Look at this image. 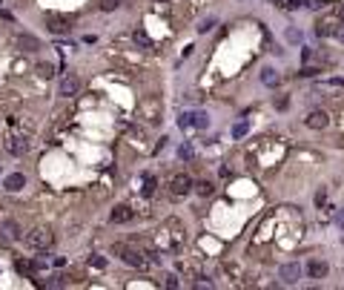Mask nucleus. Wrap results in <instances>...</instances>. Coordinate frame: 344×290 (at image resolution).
<instances>
[{"label": "nucleus", "mask_w": 344, "mask_h": 290, "mask_svg": "<svg viewBox=\"0 0 344 290\" xmlns=\"http://www.w3.org/2000/svg\"><path fill=\"white\" fill-rule=\"evenodd\" d=\"M26 241H29V247H34V250H49L52 241H55V236H52L49 227H34V230H29Z\"/></svg>", "instance_id": "f257e3e1"}, {"label": "nucleus", "mask_w": 344, "mask_h": 290, "mask_svg": "<svg viewBox=\"0 0 344 290\" xmlns=\"http://www.w3.org/2000/svg\"><path fill=\"white\" fill-rule=\"evenodd\" d=\"M112 253L121 256V261H126L129 267H147V258L141 256L135 247H129V244H121V241H118V244L112 247Z\"/></svg>", "instance_id": "f03ea898"}, {"label": "nucleus", "mask_w": 344, "mask_h": 290, "mask_svg": "<svg viewBox=\"0 0 344 290\" xmlns=\"http://www.w3.org/2000/svg\"><path fill=\"white\" fill-rule=\"evenodd\" d=\"M192 175H187V172H175L172 178H169V193L175 195V198H181V195H187L189 190H192Z\"/></svg>", "instance_id": "7ed1b4c3"}, {"label": "nucleus", "mask_w": 344, "mask_h": 290, "mask_svg": "<svg viewBox=\"0 0 344 290\" xmlns=\"http://www.w3.org/2000/svg\"><path fill=\"white\" fill-rule=\"evenodd\" d=\"M46 29L52 34H66L72 29V20L66 17V15H55V12H49L46 15Z\"/></svg>", "instance_id": "20e7f679"}, {"label": "nucleus", "mask_w": 344, "mask_h": 290, "mask_svg": "<svg viewBox=\"0 0 344 290\" xmlns=\"http://www.w3.org/2000/svg\"><path fill=\"white\" fill-rule=\"evenodd\" d=\"M81 92V81L75 78V75H63L61 84H58V95L61 98H75Z\"/></svg>", "instance_id": "39448f33"}, {"label": "nucleus", "mask_w": 344, "mask_h": 290, "mask_svg": "<svg viewBox=\"0 0 344 290\" xmlns=\"http://www.w3.org/2000/svg\"><path fill=\"white\" fill-rule=\"evenodd\" d=\"M278 279H281L284 285H295V282L301 279V264H298V261H287V264H281Z\"/></svg>", "instance_id": "423d86ee"}, {"label": "nucleus", "mask_w": 344, "mask_h": 290, "mask_svg": "<svg viewBox=\"0 0 344 290\" xmlns=\"http://www.w3.org/2000/svg\"><path fill=\"white\" fill-rule=\"evenodd\" d=\"M3 147H6V153H9V155H26V153H29V141H26V138H20V135H9Z\"/></svg>", "instance_id": "0eeeda50"}, {"label": "nucleus", "mask_w": 344, "mask_h": 290, "mask_svg": "<svg viewBox=\"0 0 344 290\" xmlns=\"http://www.w3.org/2000/svg\"><path fill=\"white\" fill-rule=\"evenodd\" d=\"M304 124H307L310 129H324L327 124H330V118H327V112H324V109H313V112L304 118Z\"/></svg>", "instance_id": "6e6552de"}, {"label": "nucleus", "mask_w": 344, "mask_h": 290, "mask_svg": "<svg viewBox=\"0 0 344 290\" xmlns=\"http://www.w3.org/2000/svg\"><path fill=\"white\" fill-rule=\"evenodd\" d=\"M15 46H17L20 52H37V49H40V40H37L34 34H17V37H15Z\"/></svg>", "instance_id": "1a4fd4ad"}, {"label": "nucleus", "mask_w": 344, "mask_h": 290, "mask_svg": "<svg viewBox=\"0 0 344 290\" xmlns=\"http://www.w3.org/2000/svg\"><path fill=\"white\" fill-rule=\"evenodd\" d=\"M132 216H135V213H132V207H126V204H118V207L112 210V216H109V219H112L115 224H126V222H132Z\"/></svg>", "instance_id": "9d476101"}, {"label": "nucleus", "mask_w": 344, "mask_h": 290, "mask_svg": "<svg viewBox=\"0 0 344 290\" xmlns=\"http://www.w3.org/2000/svg\"><path fill=\"white\" fill-rule=\"evenodd\" d=\"M23 184H26V178H23L20 172H12V175H6V181H3V187H6L9 193H17V190H23Z\"/></svg>", "instance_id": "9b49d317"}, {"label": "nucleus", "mask_w": 344, "mask_h": 290, "mask_svg": "<svg viewBox=\"0 0 344 290\" xmlns=\"http://www.w3.org/2000/svg\"><path fill=\"white\" fill-rule=\"evenodd\" d=\"M339 32V23L336 20H318L315 23V34L318 37H330V34H336Z\"/></svg>", "instance_id": "f8f14e48"}, {"label": "nucleus", "mask_w": 344, "mask_h": 290, "mask_svg": "<svg viewBox=\"0 0 344 290\" xmlns=\"http://www.w3.org/2000/svg\"><path fill=\"white\" fill-rule=\"evenodd\" d=\"M327 270H330V267H327V261H318V258H313V261L307 264V273H310L313 279H324V276H327Z\"/></svg>", "instance_id": "ddd939ff"}, {"label": "nucleus", "mask_w": 344, "mask_h": 290, "mask_svg": "<svg viewBox=\"0 0 344 290\" xmlns=\"http://www.w3.org/2000/svg\"><path fill=\"white\" fill-rule=\"evenodd\" d=\"M0 230H3V236H6V239H12V241L23 236V233H20V224H17V222H12V219H6V222H3V227H0Z\"/></svg>", "instance_id": "4468645a"}, {"label": "nucleus", "mask_w": 344, "mask_h": 290, "mask_svg": "<svg viewBox=\"0 0 344 290\" xmlns=\"http://www.w3.org/2000/svg\"><path fill=\"white\" fill-rule=\"evenodd\" d=\"M261 81H264L267 86H278V81H281V78H278V72H276V69H270V66H267V69H261Z\"/></svg>", "instance_id": "2eb2a0df"}, {"label": "nucleus", "mask_w": 344, "mask_h": 290, "mask_svg": "<svg viewBox=\"0 0 344 290\" xmlns=\"http://www.w3.org/2000/svg\"><path fill=\"white\" fill-rule=\"evenodd\" d=\"M144 112L149 115V121H158V118H161V103H158L155 98L147 101V103H144Z\"/></svg>", "instance_id": "dca6fc26"}, {"label": "nucleus", "mask_w": 344, "mask_h": 290, "mask_svg": "<svg viewBox=\"0 0 344 290\" xmlns=\"http://www.w3.org/2000/svg\"><path fill=\"white\" fill-rule=\"evenodd\" d=\"M37 75H40V78H46V81H49V78H52V75H55V66H52V64H37Z\"/></svg>", "instance_id": "f3484780"}, {"label": "nucleus", "mask_w": 344, "mask_h": 290, "mask_svg": "<svg viewBox=\"0 0 344 290\" xmlns=\"http://www.w3.org/2000/svg\"><path fill=\"white\" fill-rule=\"evenodd\" d=\"M178 158H181V161H192V158H195V150H192L189 144H184V147L178 150Z\"/></svg>", "instance_id": "a211bd4d"}, {"label": "nucleus", "mask_w": 344, "mask_h": 290, "mask_svg": "<svg viewBox=\"0 0 344 290\" xmlns=\"http://www.w3.org/2000/svg\"><path fill=\"white\" fill-rule=\"evenodd\" d=\"M192 127H198V129L210 127V118H207L204 112H195V118H192Z\"/></svg>", "instance_id": "6ab92c4d"}, {"label": "nucleus", "mask_w": 344, "mask_h": 290, "mask_svg": "<svg viewBox=\"0 0 344 290\" xmlns=\"http://www.w3.org/2000/svg\"><path fill=\"white\" fill-rule=\"evenodd\" d=\"M192 187H195V190H198L201 195H213V190H215V187H213L210 181H198V184H192Z\"/></svg>", "instance_id": "aec40b11"}, {"label": "nucleus", "mask_w": 344, "mask_h": 290, "mask_svg": "<svg viewBox=\"0 0 344 290\" xmlns=\"http://www.w3.org/2000/svg\"><path fill=\"white\" fill-rule=\"evenodd\" d=\"M98 6H100V12H115L121 6V0H100Z\"/></svg>", "instance_id": "412c9836"}, {"label": "nucleus", "mask_w": 344, "mask_h": 290, "mask_svg": "<svg viewBox=\"0 0 344 290\" xmlns=\"http://www.w3.org/2000/svg\"><path fill=\"white\" fill-rule=\"evenodd\" d=\"M192 118H195V112H184V115L178 118V127H181V129H189V127H192Z\"/></svg>", "instance_id": "4be33fe9"}, {"label": "nucleus", "mask_w": 344, "mask_h": 290, "mask_svg": "<svg viewBox=\"0 0 344 290\" xmlns=\"http://www.w3.org/2000/svg\"><path fill=\"white\" fill-rule=\"evenodd\" d=\"M321 86H327V89H344V78H333V81H324Z\"/></svg>", "instance_id": "5701e85b"}, {"label": "nucleus", "mask_w": 344, "mask_h": 290, "mask_svg": "<svg viewBox=\"0 0 344 290\" xmlns=\"http://www.w3.org/2000/svg\"><path fill=\"white\" fill-rule=\"evenodd\" d=\"M135 43H141V46H147V49L152 46V40L147 37V32H135Z\"/></svg>", "instance_id": "b1692460"}, {"label": "nucleus", "mask_w": 344, "mask_h": 290, "mask_svg": "<svg viewBox=\"0 0 344 290\" xmlns=\"http://www.w3.org/2000/svg\"><path fill=\"white\" fill-rule=\"evenodd\" d=\"M244 132H247V121H241V124H235V127H232V135H235V138H241Z\"/></svg>", "instance_id": "393cba45"}, {"label": "nucleus", "mask_w": 344, "mask_h": 290, "mask_svg": "<svg viewBox=\"0 0 344 290\" xmlns=\"http://www.w3.org/2000/svg\"><path fill=\"white\" fill-rule=\"evenodd\" d=\"M287 40H290V43H298V40H301V32H295V29H287Z\"/></svg>", "instance_id": "a878e982"}, {"label": "nucleus", "mask_w": 344, "mask_h": 290, "mask_svg": "<svg viewBox=\"0 0 344 290\" xmlns=\"http://www.w3.org/2000/svg\"><path fill=\"white\" fill-rule=\"evenodd\" d=\"M89 264H92V267H106V258H100V256H89Z\"/></svg>", "instance_id": "bb28decb"}, {"label": "nucleus", "mask_w": 344, "mask_h": 290, "mask_svg": "<svg viewBox=\"0 0 344 290\" xmlns=\"http://www.w3.org/2000/svg\"><path fill=\"white\" fill-rule=\"evenodd\" d=\"M144 193H147V195H152V193H155V178H152V175L147 178V187H144Z\"/></svg>", "instance_id": "cd10ccee"}, {"label": "nucleus", "mask_w": 344, "mask_h": 290, "mask_svg": "<svg viewBox=\"0 0 344 290\" xmlns=\"http://www.w3.org/2000/svg\"><path fill=\"white\" fill-rule=\"evenodd\" d=\"M32 267H34V264H29V261H23V258H17V270H20V273H29Z\"/></svg>", "instance_id": "c85d7f7f"}, {"label": "nucleus", "mask_w": 344, "mask_h": 290, "mask_svg": "<svg viewBox=\"0 0 344 290\" xmlns=\"http://www.w3.org/2000/svg\"><path fill=\"white\" fill-rule=\"evenodd\" d=\"M321 69H315V66H307V69H301V78H313V75H318Z\"/></svg>", "instance_id": "c756f323"}, {"label": "nucleus", "mask_w": 344, "mask_h": 290, "mask_svg": "<svg viewBox=\"0 0 344 290\" xmlns=\"http://www.w3.org/2000/svg\"><path fill=\"white\" fill-rule=\"evenodd\" d=\"M324 201H327V190H324V187H321V190H318V193H315V204H318V207H321V204H324Z\"/></svg>", "instance_id": "7c9ffc66"}, {"label": "nucleus", "mask_w": 344, "mask_h": 290, "mask_svg": "<svg viewBox=\"0 0 344 290\" xmlns=\"http://www.w3.org/2000/svg\"><path fill=\"white\" fill-rule=\"evenodd\" d=\"M213 26H215V20H204V23H201V26H198V32H210V29H213Z\"/></svg>", "instance_id": "2f4dec72"}, {"label": "nucleus", "mask_w": 344, "mask_h": 290, "mask_svg": "<svg viewBox=\"0 0 344 290\" xmlns=\"http://www.w3.org/2000/svg\"><path fill=\"white\" fill-rule=\"evenodd\" d=\"M164 285H166V288H178V276H172V273H169V276H166V282H164Z\"/></svg>", "instance_id": "473e14b6"}, {"label": "nucleus", "mask_w": 344, "mask_h": 290, "mask_svg": "<svg viewBox=\"0 0 344 290\" xmlns=\"http://www.w3.org/2000/svg\"><path fill=\"white\" fill-rule=\"evenodd\" d=\"M298 6H307V0H287V9H298Z\"/></svg>", "instance_id": "72a5a7b5"}, {"label": "nucleus", "mask_w": 344, "mask_h": 290, "mask_svg": "<svg viewBox=\"0 0 344 290\" xmlns=\"http://www.w3.org/2000/svg\"><path fill=\"white\" fill-rule=\"evenodd\" d=\"M324 3H327V0H307L310 9H324Z\"/></svg>", "instance_id": "f704fd0d"}, {"label": "nucleus", "mask_w": 344, "mask_h": 290, "mask_svg": "<svg viewBox=\"0 0 344 290\" xmlns=\"http://www.w3.org/2000/svg\"><path fill=\"white\" fill-rule=\"evenodd\" d=\"M336 224L344 230V210H339V213H336Z\"/></svg>", "instance_id": "c9c22d12"}, {"label": "nucleus", "mask_w": 344, "mask_h": 290, "mask_svg": "<svg viewBox=\"0 0 344 290\" xmlns=\"http://www.w3.org/2000/svg\"><path fill=\"white\" fill-rule=\"evenodd\" d=\"M273 3H278V6H287V0H273Z\"/></svg>", "instance_id": "e433bc0d"}, {"label": "nucleus", "mask_w": 344, "mask_h": 290, "mask_svg": "<svg viewBox=\"0 0 344 290\" xmlns=\"http://www.w3.org/2000/svg\"><path fill=\"white\" fill-rule=\"evenodd\" d=\"M339 15H342V17H344V6H342V9H339Z\"/></svg>", "instance_id": "4c0bfd02"}, {"label": "nucleus", "mask_w": 344, "mask_h": 290, "mask_svg": "<svg viewBox=\"0 0 344 290\" xmlns=\"http://www.w3.org/2000/svg\"><path fill=\"white\" fill-rule=\"evenodd\" d=\"M158 3H166V0H158Z\"/></svg>", "instance_id": "58836bf2"}]
</instances>
